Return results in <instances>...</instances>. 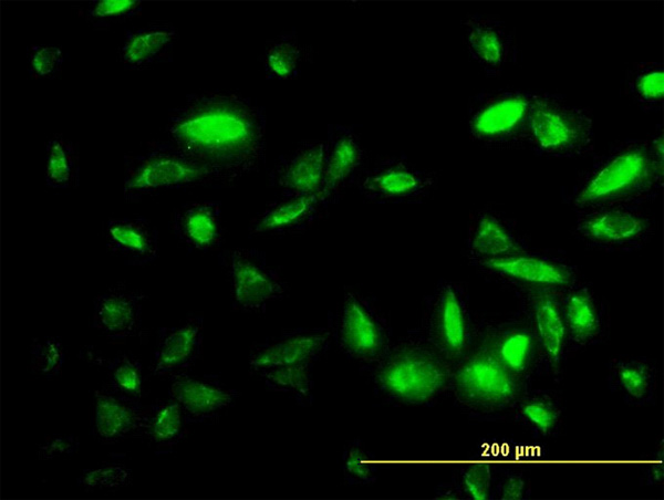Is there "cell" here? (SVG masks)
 Instances as JSON below:
<instances>
[{
	"instance_id": "cell-1",
	"label": "cell",
	"mask_w": 664,
	"mask_h": 500,
	"mask_svg": "<svg viewBox=\"0 0 664 500\" xmlns=\"http://www.w3.org/2000/svg\"><path fill=\"white\" fill-rule=\"evenodd\" d=\"M168 140L238 179L264 160L266 113L238 92L200 91L168 112Z\"/></svg>"
},
{
	"instance_id": "cell-2",
	"label": "cell",
	"mask_w": 664,
	"mask_h": 500,
	"mask_svg": "<svg viewBox=\"0 0 664 500\" xmlns=\"http://www.w3.org/2000/svg\"><path fill=\"white\" fill-rule=\"evenodd\" d=\"M663 128L647 138L612 143L594 156L567 195L577 210L611 205H645L663 187Z\"/></svg>"
},
{
	"instance_id": "cell-3",
	"label": "cell",
	"mask_w": 664,
	"mask_h": 500,
	"mask_svg": "<svg viewBox=\"0 0 664 500\" xmlns=\"http://www.w3.org/2000/svg\"><path fill=\"white\" fill-rule=\"evenodd\" d=\"M377 396L396 405H425L450 386L453 364L424 337L409 335L391 343L370 365Z\"/></svg>"
},
{
	"instance_id": "cell-4",
	"label": "cell",
	"mask_w": 664,
	"mask_h": 500,
	"mask_svg": "<svg viewBox=\"0 0 664 500\" xmlns=\"http://www.w3.org/2000/svg\"><path fill=\"white\" fill-rule=\"evenodd\" d=\"M235 175L193 158L170 140H149L138 153L124 155L123 196L127 202L169 189L228 185Z\"/></svg>"
},
{
	"instance_id": "cell-5",
	"label": "cell",
	"mask_w": 664,
	"mask_h": 500,
	"mask_svg": "<svg viewBox=\"0 0 664 500\" xmlns=\"http://www.w3.org/2000/svg\"><path fill=\"white\" fill-rule=\"evenodd\" d=\"M593 126L588 107L559 93L532 92L525 146L542 157H584L594 150Z\"/></svg>"
},
{
	"instance_id": "cell-6",
	"label": "cell",
	"mask_w": 664,
	"mask_h": 500,
	"mask_svg": "<svg viewBox=\"0 0 664 500\" xmlns=\"http://www.w3.org/2000/svg\"><path fill=\"white\" fill-rule=\"evenodd\" d=\"M532 92L498 88L473 95L466 112L469 138L486 148L525 146Z\"/></svg>"
},
{
	"instance_id": "cell-7",
	"label": "cell",
	"mask_w": 664,
	"mask_h": 500,
	"mask_svg": "<svg viewBox=\"0 0 664 500\" xmlns=\"http://www.w3.org/2000/svg\"><path fill=\"white\" fill-rule=\"evenodd\" d=\"M575 213L574 235L598 249L634 250L647 243L656 231L655 218L644 205L600 206Z\"/></svg>"
},
{
	"instance_id": "cell-8",
	"label": "cell",
	"mask_w": 664,
	"mask_h": 500,
	"mask_svg": "<svg viewBox=\"0 0 664 500\" xmlns=\"http://www.w3.org/2000/svg\"><path fill=\"white\" fill-rule=\"evenodd\" d=\"M450 386L457 398L468 405L498 408L518 394V376L484 345L453 364Z\"/></svg>"
},
{
	"instance_id": "cell-9",
	"label": "cell",
	"mask_w": 664,
	"mask_h": 500,
	"mask_svg": "<svg viewBox=\"0 0 664 500\" xmlns=\"http://www.w3.org/2000/svg\"><path fill=\"white\" fill-rule=\"evenodd\" d=\"M336 340L345 355L367 366L378 361L392 343L383 313L369 296L354 289L344 292Z\"/></svg>"
},
{
	"instance_id": "cell-10",
	"label": "cell",
	"mask_w": 664,
	"mask_h": 500,
	"mask_svg": "<svg viewBox=\"0 0 664 500\" xmlns=\"http://www.w3.org/2000/svg\"><path fill=\"white\" fill-rule=\"evenodd\" d=\"M219 262L226 269L234 308L239 311L262 312L288 292L287 282L257 249L224 251Z\"/></svg>"
},
{
	"instance_id": "cell-11",
	"label": "cell",
	"mask_w": 664,
	"mask_h": 500,
	"mask_svg": "<svg viewBox=\"0 0 664 500\" xmlns=\"http://www.w3.org/2000/svg\"><path fill=\"white\" fill-rule=\"evenodd\" d=\"M436 183V173L417 167L403 154L375 162L357 179L360 194L375 204L421 202Z\"/></svg>"
},
{
	"instance_id": "cell-12",
	"label": "cell",
	"mask_w": 664,
	"mask_h": 500,
	"mask_svg": "<svg viewBox=\"0 0 664 500\" xmlns=\"http://www.w3.org/2000/svg\"><path fill=\"white\" fill-rule=\"evenodd\" d=\"M424 338L452 364L468 353L470 320L461 288L450 281L438 284L424 317Z\"/></svg>"
},
{
	"instance_id": "cell-13",
	"label": "cell",
	"mask_w": 664,
	"mask_h": 500,
	"mask_svg": "<svg viewBox=\"0 0 664 500\" xmlns=\"http://www.w3.org/2000/svg\"><path fill=\"white\" fill-rule=\"evenodd\" d=\"M463 43L470 60L489 77H498L515 61V32L500 18L481 12L465 15L460 22Z\"/></svg>"
},
{
	"instance_id": "cell-14",
	"label": "cell",
	"mask_w": 664,
	"mask_h": 500,
	"mask_svg": "<svg viewBox=\"0 0 664 500\" xmlns=\"http://www.w3.org/2000/svg\"><path fill=\"white\" fill-rule=\"evenodd\" d=\"M365 153L353 126L329 125L322 186L319 191L323 208L335 202L362 174Z\"/></svg>"
},
{
	"instance_id": "cell-15",
	"label": "cell",
	"mask_w": 664,
	"mask_h": 500,
	"mask_svg": "<svg viewBox=\"0 0 664 500\" xmlns=\"http://www.w3.org/2000/svg\"><path fill=\"white\" fill-rule=\"evenodd\" d=\"M479 264L501 278L529 287V290H563L573 284L574 279L571 267L562 260L528 248Z\"/></svg>"
},
{
	"instance_id": "cell-16",
	"label": "cell",
	"mask_w": 664,
	"mask_h": 500,
	"mask_svg": "<svg viewBox=\"0 0 664 500\" xmlns=\"http://www.w3.org/2000/svg\"><path fill=\"white\" fill-rule=\"evenodd\" d=\"M331 335V331L324 327L295 329L255 344L248 357L250 372L256 374L274 366L314 364L328 350Z\"/></svg>"
},
{
	"instance_id": "cell-17",
	"label": "cell",
	"mask_w": 664,
	"mask_h": 500,
	"mask_svg": "<svg viewBox=\"0 0 664 500\" xmlns=\"http://www.w3.org/2000/svg\"><path fill=\"white\" fill-rule=\"evenodd\" d=\"M169 398L181 408L188 424L217 418L231 407L238 392L222 383L219 376L179 373L169 376Z\"/></svg>"
},
{
	"instance_id": "cell-18",
	"label": "cell",
	"mask_w": 664,
	"mask_h": 500,
	"mask_svg": "<svg viewBox=\"0 0 664 500\" xmlns=\"http://www.w3.org/2000/svg\"><path fill=\"white\" fill-rule=\"evenodd\" d=\"M325 140L300 144L276 162L269 180L281 197H302L319 194L324 170Z\"/></svg>"
},
{
	"instance_id": "cell-19",
	"label": "cell",
	"mask_w": 664,
	"mask_h": 500,
	"mask_svg": "<svg viewBox=\"0 0 664 500\" xmlns=\"http://www.w3.org/2000/svg\"><path fill=\"white\" fill-rule=\"evenodd\" d=\"M204 319L189 314L183 324L157 331L151 372L155 376L186 373L199 360L203 351Z\"/></svg>"
},
{
	"instance_id": "cell-20",
	"label": "cell",
	"mask_w": 664,
	"mask_h": 500,
	"mask_svg": "<svg viewBox=\"0 0 664 500\" xmlns=\"http://www.w3.org/2000/svg\"><path fill=\"white\" fill-rule=\"evenodd\" d=\"M465 244L467 254L478 262L528 248L516 222L490 208L470 215Z\"/></svg>"
},
{
	"instance_id": "cell-21",
	"label": "cell",
	"mask_w": 664,
	"mask_h": 500,
	"mask_svg": "<svg viewBox=\"0 0 664 500\" xmlns=\"http://www.w3.org/2000/svg\"><path fill=\"white\" fill-rule=\"evenodd\" d=\"M146 295L123 284L111 287L93 300L91 326L111 341L141 336Z\"/></svg>"
},
{
	"instance_id": "cell-22",
	"label": "cell",
	"mask_w": 664,
	"mask_h": 500,
	"mask_svg": "<svg viewBox=\"0 0 664 500\" xmlns=\"http://www.w3.org/2000/svg\"><path fill=\"white\" fill-rule=\"evenodd\" d=\"M560 292L561 290L535 289L529 290L527 298L537 352L552 367L560 365L568 342Z\"/></svg>"
},
{
	"instance_id": "cell-23",
	"label": "cell",
	"mask_w": 664,
	"mask_h": 500,
	"mask_svg": "<svg viewBox=\"0 0 664 500\" xmlns=\"http://www.w3.org/2000/svg\"><path fill=\"white\" fill-rule=\"evenodd\" d=\"M94 407L93 434L100 441L143 436L148 405L121 397L104 385L94 392Z\"/></svg>"
},
{
	"instance_id": "cell-24",
	"label": "cell",
	"mask_w": 664,
	"mask_h": 500,
	"mask_svg": "<svg viewBox=\"0 0 664 500\" xmlns=\"http://www.w3.org/2000/svg\"><path fill=\"white\" fill-rule=\"evenodd\" d=\"M178 29L170 23H149L125 31L118 58L125 70L141 71L173 61Z\"/></svg>"
},
{
	"instance_id": "cell-25",
	"label": "cell",
	"mask_w": 664,
	"mask_h": 500,
	"mask_svg": "<svg viewBox=\"0 0 664 500\" xmlns=\"http://www.w3.org/2000/svg\"><path fill=\"white\" fill-rule=\"evenodd\" d=\"M172 230L176 239L188 249H216L224 235L221 202L200 200L180 205L173 212Z\"/></svg>"
},
{
	"instance_id": "cell-26",
	"label": "cell",
	"mask_w": 664,
	"mask_h": 500,
	"mask_svg": "<svg viewBox=\"0 0 664 500\" xmlns=\"http://www.w3.org/2000/svg\"><path fill=\"white\" fill-rule=\"evenodd\" d=\"M105 243L125 264L144 265L157 257L158 232L143 216L113 217L106 221Z\"/></svg>"
},
{
	"instance_id": "cell-27",
	"label": "cell",
	"mask_w": 664,
	"mask_h": 500,
	"mask_svg": "<svg viewBox=\"0 0 664 500\" xmlns=\"http://www.w3.org/2000/svg\"><path fill=\"white\" fill-rule=\"evenodd\" d=\"M321 209L323 206L318 194L281 197L251 219L249 233L278 236L303 231L317 220Z\"/></svg>"
},
{
	"instance_id": "cell-28",
	"label": "cell",
	"mask_w": 664,
	"mask_h": 500,
	"mask_svg": "<svg viewBox=\"0 0 664 500\" xmlns=\"http://www.w3.org/2000/svg\"><path fill=\"white\" fill-rule=\"evenodd\" d=\"M561 310L568 342L585 345L595 341L603 324L601 306L585 285H573L560 292Z\"/></svg>"
},
{
	"instance_id": "cell-29",
	"label": "cell",
	"mask_w": 664,
	"mask_h": 500,
	"mask_svg": "<svg viewBox=\"0 0 664 500\" xmlns=\"http://www.w3.org/2000/svg\"><path fill=\"white\" fill-rule=\"evenodd\" d=\"M484 346L515 375L531 367L538 352L530 325L505 323L488 331Z\"/></svg>"
},
{
	"instance_id": "cell-30",
	"label": "cell",
	"mask_w": 664,
	"mask_h": 500,
	"mask_svg": "<svg viewBox=\"0 0 664 500\" xmlns=\"http://www.w3.org/2000/svg\"><path fill=\"white\" fill-rule=\"evenodd\" d=\"M310 50L300 43L294 29L268 40L262 56L266 79L288 81L298 77L303 64L312 55Z\"/></svg>"
},
{
	"instance_id": "cell-31",
	"label": "cell",
	"mask_w": 664,
	"mask_h": 500,
	"mask_svg": "<svg viewBox=\"0 0 664 500\" xmlns=\"http://www.w3.org/2000/svg\"><path fill=\"white\" fill-rule=\"evenodd\" d=\"M185 415L179 405L169 398L148 405L143 436L157 454L169 452L187 434Z\"/></svg>"
},
{
	"instance_id": "cell-32",
	"label": "cell",
	"mask_w": 664,
	"mask_h": 500,
	"mask_svg": "<svg viewBox=\"0 0 664 500\" xmlns=\"http://www.w3.org/2000/svg\"><path fill=\"white\" fill-rule=\"evenodd\" d=\"M625 94L644 112L656 113L664 105L662 62H637L624 75Z\"/></svg>"
},
{
	"instance_id": "cell-33",
	"label": "cell",
	"mask_w": 664,
	"mask_h": 500,
	"mask_svg": "<svg viewBox=\"0 0 664 500\" xmlns=\"http://www.w3.org/2000/svg\"><path fill=\"white\" fill-rule=\"evenodd\" d=\"M44 179L53 189L76 188L80 184L77 145L62 134H54L45 143Z\"/></svg>"
},
{
	"instance_id": "cell-34",
	"label": "cell",
	"mask_w": 664,
	"mask_h": 500,
	"mask_svg": "<svg viewBox=\"0 0 664 500\" xmlns=\"http://www.w3.org/2000/svg\"><path fill=\"white\" fill-rule=\"evenodd\" d=\"M85 356L107 369L108 382L105 385L114 394L141 400L144 392V375L142 363L126 353L118 354L113 358H104L91 352Z\"/></svg>"
},
{
	"instance_id": "cell-35",
	"label": "cell",
	"mask_w": 664,
	"mask_h": 500,
	"mask_svg": "<svg viewBox=\"0 0 664 500\" xmlns=\"http://www.w3.org/2000/svg\"><path fill=\"white\" fill-rule=\"evenodd\" d=\"M313 364L274 366L259 371L255 375L270 390L293 397L299 404L309 405L313 400Z\"/></svg>"
},
{
	"instance_id": "cell-36",
	"label": "cell",
	"mask_w": 664,
	"mask_h": 500,
	"mask_svg": "<svg viewBox=\"0 0 664 500\" xmlns=\"http://www.w3.org/2000/svg\"><path fill=\"white\" fill-rule=\"evenodd\" d=\"M610 375L615 386L634 400H645L654 390V367L645 360L615 358L610 366Z\"/></svg>"
},
{
	"instance_id": "cell-37",
	"label": "cell",
	"mask_w": 664,
	"mask_h": 500,
	"mask_svg": "<svg viewBox=\"0 0 664 500\" xmlns=\"http://www.w3.org/2000/svg\"><path fill=\"white\" fill-rule=\"evenodd\" d=\"M341 468L349 485L366 486L377 480L381 462L361 441L354 440L344 448Z\"/></svg>"
},
{
	"instance_id": "cell-38",
	"label": "cell",
	"mask_w": 664,
	"mask_h": 500,
	"mask_svg": "<svg viewBox=\"0 0 664 500\" xmlns=\"http://www.w3.org/2000/svg\"><path fill=\"white\" fill-rule=\"evenodd\" d=\"M138 0H95L85 7L83 18L94 30H107L142 14Z\"/></svg>"
},
{
	"instance_id": "cell-39",
	"label": "cell",
	"mask_w": 664,
	"mask_h": 500,
	"mask_svg": "<svg viewBox=\"0 0 664 500\" xmlns=\"http://www.w3.org/2000/svg\"><path fill=\"white\" fill-rule=\"evenodd\" d=\"M65 355V347L59 337L34 338L30 345V371L34 375L52 378L61 373Z\"/></svg>"
},
{
	"instance_id": "cell-40",
	"label": "cell",
	"mask_w": 664,
	"mask_h": 500,
	"mask_svg": "<svg viewBox=\"0 0 664 500\" xmlns=\"http://www.w3.org/2000/svg\"><path fill=\"white\" fill-rule=\"evenodd\" d=\"M65 59L61 46L31 44L27 49V70L34 80H53L61 74Z\"/></svg>"
},
{
	"instance_id": "cell-41",
	"label": "cell",
	"mask_w": 664,
	"mask_h": 500,
	"mask_svg": "<svg viewBox=\"0 0 664 500\" xmlns=\"http://www.w3.org/2000/svg\"><path fill=\"white\" fill-rule=\"evenodd\" d=\"M132 482V472L122 463H104L85 470L76 481L84 491L117 490Z\"/></svg>"
},
{
	"instance_id": "cell-42",
	"label": "cell",
	"mask_w": 664,
	"mask_h": 500,
	"mask_svg": "<svg viewBox=\"0 0 664 500\" xmlns=\"http://www.w3.org/2000/svg\"><path fill=\"white\" fill-rule=\"evenodd\" d=\"M463 488L468 497L476 500L488 499L491 488V472L488 465L473 463L461 472Z\"/></svg>"
},
{
	"instance_id": "cell-43",
	"label": "cell",
	"mask_w": 664,
	"mask_h": 500,
	"mask_svg": "<svg viewBox=\"0 0 664 500\" xmlns=\"http://www.w3.org/2000/svg\"><path fill=\"white\" fill-rule=\"evenodd\" d=\"M521 414L527 421L541 433H548L556 425L559 412L549 402L532 399L521 407Z\"/></svg>"
},
{
	"instance_id": "cell-44",
	"label": "cell",
	"mask_w": 664,
	"mask_h": 500,
	"mask_svg": "<svg viewBox=\"0 0 664 500\" xmlns=\"http://www.w3.org/2000/svg\"><path fill=\"white\" fill-rule=\"evenodd\" d=\"M80 448V441L74 435L46 436L38 447L39 459L50 460L61 456H72Z\"/></svg>"
},
{
	"instance_id": "cell-45",
	"label": "cell",
	"mask_w": 664,
	"mask_h": 500,
	"mask_svg": "<svg viewBox=\"0 0 664 500\" xmlns=\"http://www.w3.org/2000/svg\"><path fill=\"white\" fill-rule=\"evenodd\" d=\"M525 491V480L520 476H510L502 485L501 499H522Z\"/></svg>"
}]
</instances>
